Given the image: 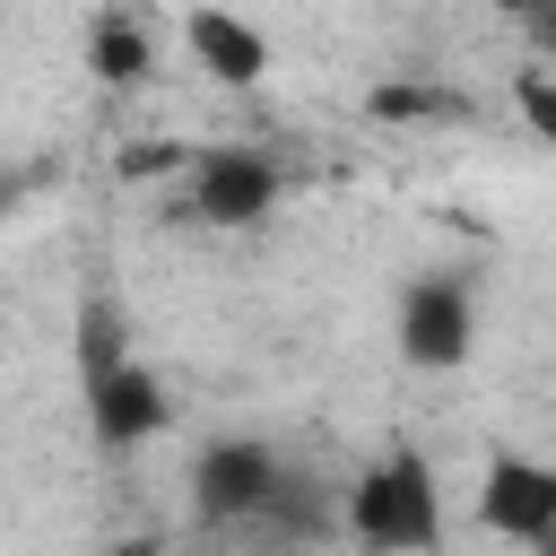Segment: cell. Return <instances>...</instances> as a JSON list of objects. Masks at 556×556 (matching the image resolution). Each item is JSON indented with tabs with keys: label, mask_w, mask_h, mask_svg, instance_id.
I'll use <instances>...</instances> for the list:
<instances>
[{
	"label": "cell",
	"mask_w": 556,
	"mask_h": 556,
	"mask_svg": "<svg viewBox=\"0 0 556 556\" xmlns=\"http://www.w3.org/2000/svg\"><path fill=\"white\" fill-rule=\"evenodd\" d=\"M113 556H156V547H113Z\"/></svg>",
	"instance_id": "13"
},
{
	"label": "cell",
	"mask_w": 556,
	"mask_h": 556,
	"mask_svg": "<svg viewBox=\"0 0 556 556\" xmlns=\"http://www.w3.org/2000/svg\"><path fill=\"white\" fill-rule=\"evenodd\" d=\"M165 426H174V391H165L156 365H122V374L87 382V434H96L104 452H139V443L165 434Z\"/></svg>",
	"instance_id": "6"
},
{
	"label": "cell",
	"mask_w": 556,
	"mask_h": 556,
	"mask_svg": "<svg viewBox=\"0 0 556 556\" xmlns=\"http://www.w3.org/2000/svg\"><path fill=\"white\" fill-rule=\"evenodd\" d=\"M513 104H521V122H530L539 139H556V78H547V70H521V78H513Z\"/></svg>",
	"instance_id": "11"
},
{
	"label": "cell",
	"mask_w": 556,
	"mask_h": 556,
	"mask_svg": "<svg viewBox=\"0 0 556 556\" xmlns=\"http://www.w3.org/2000/svg\"><path fill=\"white\" fill-rule=\"evenodd\" d=\"M530 556H556V530H547V539H539V547H530Z\"/></svg>",
	"instance_id": "12"
},
{
	"label": "cell",
	"mask_w": 556,
	"mask_h": 556,
	"mask_svg": "<svg viewBox=\"0 0 556 556\" xmlns=\"http://www.w3.org/2000/svg\"><path fill=\"white\" fill-rule=\"evenodd\" d=\"M182 208L200 226H261L278 208V156L269 148H243V139H217V148H191L182 165Z\"/></svg>",
	"instance_id": "3"
},
{
	"label": "cell",
	"mask_w": 556,
	"mask_h": 556,
	"mask_svg": "<svg viewBox=\"0 0 556 556\" xmlns=\"http://www.w3.org/2000/svg\"><path fill=\"white\" fill-rule=\"evenodd\" d=\"M70 356H78V382H104V374H122V365H139V321L122 313V295H87L78 304V321H70Z\"/></svg>",
	"instance_id": "8"
},
{
	"label": "cell",
	"mask_w": 556,
	"mask_h": 556,
	"mask_svg": "<svg viewBox=\"0 0 556 556\" xmlns=\"http://www.w3.org/2000/svg\"><path fill=\"white\" fill-rule=\"evenodd\" d=\"M87 70H96L104 87H139V78L156 70V35H148V17L104 9V17L87 26Z\"/></svg>",
	"instance_id": "9"
},
{
	"label": "cell",
	"mask_w": 556,
	"mask_h": 556,
	"mask_svg": "<svg viewBox=\"0 0 556 556\" xmlns=\"http://www.w3.org/2000/svg\"><path fill=\"white\" fill-rule=\"evenodd\" d=\"M339 521L365 556H434L443 547V486H434V460L426 452H382L348 478L339 495Z\"/></svg>",
	"instance_id": "1"
},
{
	"label": "cell",
	"mask_w": 556,
	"mask_h": 556,
	"mask_svg": "<svg viewBox=\"0 0 556 556\" xmlns=\"http://www.w3.org/2000/svg\"><path fill=\"white\" fill-rule=\"evenodd\" d=\"M391 339H400V356H408L417 374H452V365H469V348H478V295H469V278H452V269H417V278L400 287V321H391Z\"/></svg>",
	"instance_id": "4"
},
{
	"label": "cell",
	"mask_w": 556,
	"mask_h": 556,
	"mask_svg": "<svg viewBox=\"0 0 556 556\" xmlns=\"http://www.w3.org/2000/svg\"><path fill=\"white\" fill-rule=\"evenodd\" d=\"M182 43H191V61H200L217 87H261V70H269L261 26L235 17V9H191V17H182Z\"/></svg>",
	"instance_id": "7"
},
{
	"label": "cell",
	"mask_w": 556,
	"mask_h": 556,
	"mask_svg": "<svg viewBox=\"0 0 556 556\" xmlns=\"http://www.w3.org/2000/svg\"><path fill=\"white\" fill-rule=\"evenodd\" d=\"M374 113L382 122H426V113H460V96H443V87H374Z\"/></svg>",
	"instance_id": "10"
},
{
	"label": "cell",
	"mask_w": 556,
	"mask_h": 556,
	"mask_svg": "<svg viewBox=\"0 0 556 556\" xmlns=\"http://www.w3.org/2000/svg\"><path fill=\"white\" fill-rule=\"evenodd\" d=\"M478 521L513 547H539L556 530V460H530V452H486V478H478Z\"/></svg>",
	"instance_id": "5"
},
{
	"label": "cell",
	"mask_w": 556,
	"mask_h": 556,
	"mask_svg": "<svg viewBox=\"0 0 556 556\" xmlns=\"http://www.w3.org/2000/svg\"><path fill=\"white\" fill-rule=\"evenodd\" d=\"M278 486H287V460H278L261 434H217V443L191 460V521H200V530L269 521Z\"/></svg>",
	"instance_id": "2"
}]
</instances>
